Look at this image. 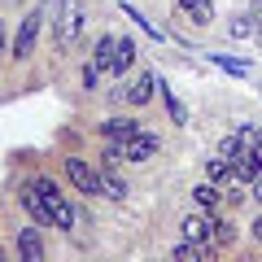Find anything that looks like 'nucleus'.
Here are the masks:
<instances>
[{"label": "nucleus", "instance_id": "obj_1", "mask_svg": "<svg viewBox=\"0 0 262 262\" xmlns=\"http://www.w3.org/2000/svg\"><path fill=\"white\" fill-rule=\"evenodd\" d=\"M83 22H88L83 0H57V18H53V39H57V48H75L79 35H83Z\"/></svg>", "mask_w": 262, "mask_h": 262}, {"label": "nucleus", "instance_id": "obj_2", "mask_svg": "<svg viewBox=\"0 0 262 262\" xmlns=\"http://www.w3.org/2000/svg\"><path fill=\"white\" fill-rule=\"evenodd\" d=\"M35 188H39V196H44V206H48V219H53V227L70 232V227H75V210H70V201L61 196V188H57L48 175H39V179H35Z\"/></svg>", "mask_w": 262, "mask_h": 262}, {"label": "nucleus", "instance_id": "obj_3", "mask_svg": "<svg viewBox=\"0 0 262 262\" xmlns=\"http://www.w3.org/2000/svg\"><path fill=\"white\" fill-rule=\"evenodd\" d=\"M179 232H184V241L201 245V249H214V210H201V214H188L184 223H179Z\"/></svg>", "mask_w": 262, "mask_h": 262}, {"label": "nucleus", "instance_id": "obj_4", "mask_svg": "<svg viewBox=\"0 0 262 262\" xmlns=\"http://www.w3.org/2000/svg\"><path fill=\"white\" fill-rule=\"evenodd\" d=\"M66 179H70L83 196H96V192H101V175H96V166H92L88 158H75V153H70V158H66Z\"/></svg>", "mask_w": 262, "mask_h": 262}, {"label": "nucleus", "instance_id": "obj_5", "mask_svg": "<svg viewBox=\"0 0 262 262\" xmlns=\"http://www.w3.org/2000/svg\"><path fill=\"white\" fill-rule=\"evenodd\" d=\"M39 27H44V13H27L22 18V27H18V35H13V48H9V57L13 61H27L31 53H35V39H39Z\"/></svg>", "mask_w": 262, "mask_h": 262}, {"label": "nucleus", "instance_id": "obj_6", "mask_svg": "<svg viewBox=\"0 0 262 262\" xmlns=\"http://www.w3.org/2000/svg\"><path fill=\"white\" fill-rule=\"evenodd\" d=\"M127 144V162H149V158H158V136H149V131H136L131 140H122Z\"/></svg>", "mask_w": 262, "mask_h": 262}, {"label": "nucleus", "instance_id": "obj_7", "mask_svg": "<svg viewBox=\"0 0 262 262\" xmlns=\"http://www.w3.org/2000/svg\"><path fill=\"white\" fill-rule=\"evenodd\" d=\"M13 249H18V258H27V262H39V258H44V241H39L35 227H18Z\"/></svg>", "mask_w": 262, "mask_h": 262}, {"label": "nucleus", "instance_id": "obj_8", "mask_svg": "<svg viewBox=\"0 0 262 262\" xmlns=\"http://www.w3.org/2000/svg\"><path fill=\"white\" fill-rule=\"evenodd\" d=\"M96 175H101V196H110V201H122V196L131 192V188H127V179H122L114 166H105V162L96 166Z\"/></svg>", "mask_w": 262, "mask_h": 262}, {"label": "nucleus", "instance_id": "obj_9", "mask_svg": "<svg viewBox=\"0 0 262 262\" xmlns=\"http://www.w3.org/2000/svg\"><path fill=\"white\" fill-rule=\"evenodd\" d=\"M101 131H105V140H131V136L140 131V122L127 118V114H114V118L101 122Z\"/></svg>", "mask_w": 262, "mask_h": 262}, {"label": "nucleus", "instance_id": "obj_10", "mask_svg": "<svg viewBox=\"0 0 262 262\" xmlns=\"http://www.w3.org/2000/svg\"><path fill=\"white\" fill-rule=\"evenodd\" d=\"M236 179H241V184L262 179V149H245L241 153V162H236Z\"/></svg>", "mask_w": 262, "mask_h": 262}, {"label": "nucleus", "instance_id": "obj_11", "mask_svg": "<svg viewBox=\"0 0 262 262\" xmlns=\"http://www.w3.org/2000/svg\"><path fill=\"white\" fill-rule=\"evenodd\" d=\"M153 96H158V75H140L136 83L127 88V101L136 105V110H140V105H149Z\"/></svg>", "mask_w": 262, "mask_h": 262}, {"label": "nucleus", "instance_id": "obj_12", "mask_svg": "<svg viewBox=\"0 0 262 262\" xmlns=\"http://www.w3.org/2000/svg\"><path fill=\"white\" fill-rule=\"evenodd\" d=\"M22 206H27V214L35 219V223H48V227H53V219H48V206H44V196H39V188H35V184L22 188Z\"/></svg>", "mask_w": 262, "mask_h": 262}, {"label": "nucleus", "instance_id": "obj_13", "mask_svg": "<svg viewBox=\"0 0 262 262\" xmlns=\"http://www.w3.org/2000/svg\"><path fill=\"white\" fill-rule=\"evenodd\" d=\"M114 53H118V35H101V39H96L92 61L101 66V70H114Z\"/></svg>", "mask_w": 262, "mask_h": 262}, {"label": "nucleus", "instance_id": "obj_14", "mask_svg": "<svg viewBox=\"0 0 262 262\" xmlns=\"http://www.w3.org/2000/svg\"><path fill=\"white\" fill-rule=\"evenodd\" d=\"M192 201H196V210H219L223 192H219V184H196L192 188Z\"/></svg>", "mask_w": 262, "mask_h": 262}, {"label": "nucleus", "instance_id": "obj_15", "mask_svg": "<svg viewBox=\"0 0 262 262\" xmlns=\"http://www.w3.org/2000/svg\"><path fill=\"white\" fill-rule=\"evenodd\" d=\"M158 92H162V101H166L170 122H175V127H188V110H184V101H179V96L170 92V88H162V83H158Z\"/></svg>", "mask_w": 262, "mask_h": 262}, {"label": "nucleus", "instance_id": "obj_16", "mask_svg": "<svg viewBox=\"0 0 262 262\" xmlns=\"http://www.w3.org/2000/svg\"><path fill=\"white\" fill-rule=\"evenodd\" d=\"M136 39H118V53H114V75H127L131 70V61H136Z\"/></svg>", "mask_w": 262, "mask_h": 262}, {"label": "nucleus", "instance_id": "obj_17", "mask_svg": "<svg viewBox=\"0 0 262 262\" xmlns=\"http://www.w3.org/2000/svg\"><path fill=\"white\" fill-rule=\"evenodd\" d=\"M179 9H184L192 22H201V27L214 18V5H210V0H179Z\"/></svg>", "mask_w": 262, "mask_h": 262}, {"label": "nucleus", "instance_id": "obj_18", "mask_svg": "<svg viewBox=\"0 0 262 262\" xmlns=\"http://www.w3.org/2000/svg\"><path fill=\"white\" fill-rule=\"evenodd\" d=\"M210 179H214V184H232V179H236V166L214 153V158H210Z\"/></svg>", "mask_w": 262, "mask_h": 262}, {"label": "nucleus", "instance_id": "obj_19", "mask_svg": "<svg viewBox=\"0 0 262 262\" xmlns=\"http://www.w3.org/2000/svg\"><path fill=\"white\" fill-rule=\"evenodd\" d=\"M170 258H179V262H201V258H206V249H201V245H192V241H184V245H175V249H170Z\"/></svg>", "mask_w": 262, "mask_h": 262}, {"label": "nucleus", "instance_id": "obj_20", "mask_svg": "<svg viewBox=\"0 0 262 262\" xmlns=\"http://www.w3.org/2000/svg\"><path fill=\"white\" fill-rule=\"evenodd\" d=\"M241 140H236V136H223V140H219V158H227V162H232V166H236V162H241Z\"/></svg>", "mask_w": 262, "mask_h": 262}, {"label": "nucleus", "instance_id": "obj_21", "mask_svg": "<svg viewBox=\"0 0 262 262\" xmlns=\"http://www.w3.org/2000/svg\"><path fill=\"white\" fill-rule=\"evenodd\" d=\"M227 31H232L236 39H245V35H253V18H249V13H232V22H227Z\"/></svg>", "mask_w": 262, "mask_h": 262}, {"label": "nucleus", "instance_id": "obj_22", "mask_svg": "<svg viewBox=\"0 0 262 262\" xmlns=\"http://www.w3.org/2000/svg\"><path fill=\"white\" fill-rule=\"evenodd\" d=\"M236 140H241V149H262V131H253V127H236Z\"/></svg>", "mask_w": 262, "mask_h": 262}, {"label": "nucleus", "instance_id": "obj_23", "mask_svg": "<svg viewBox=\"0 0 262 262\" xmlns=\"http://www.w3.org/2000/svg\"><path fill=\"white\" fill-rule=\"evenodd\" d=\"M236 241V227L227 219H214V245H232Z\"/></svg>", "mask_w": 262, "mask_h": 262}, {"label": "nucleus", "instance_id": "obj_24", "mask_svg": "<svg viewBox=\"0 0 262 262\" xmlns=\"http://www.w3.org/2000/svg\"><path fill=\"white\" fill-rule=\"evenodd\" d=\"M101 75H105L101 66H96V61H88V66H83V75H79V79H83V88H88V92H96V83H101Z\"/></svg>", "mask_w": 262, "mask_h": 262}, {"label": "nucleus", "instance_id": "obj_25", "mask_svg": "<svg viewBox=\"0 0 262 262\" xmlns=\"http://www.w3.org/2000/svg\"><path fill=\"white\" fill-rule=\"evenodd\" d=\"M5 53H9V35H5V22H0V66H5Z\"/></svg>", "mask_w": 262, "mask_h": 262}, {"label": "nucleus", "instance_id": "obj_26", "mask_svg": "<svg viewBox=\"0 0 262 262\" xmlns=\"http://www.w3.org/2000/svg\"><path fill=\"white\" fill-rule=\"evenodd\" d=\"M249 18H253V27H262V0H253V9H249Z\"/></svg>", "mask_w": 262, "mask_h": 262}, {"label": "nucleus", "instance_id": "obj_27", "mask_svg": "<svg viewBox=\"0 0 262 262\" xmlns=\"http://www.w3.org/2000/svg\"><path fill=\"white\" fill-rule=\"evenodd\" d=\"M249 232H253V241H262V214H258V219L249 223Z\"/></svg>", "mask_w": 262, "mask_h": 262}]
</instances>
